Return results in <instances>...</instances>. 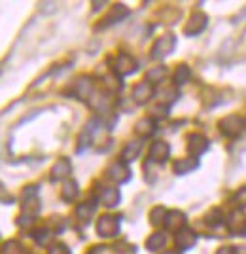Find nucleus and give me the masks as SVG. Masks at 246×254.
<instances>
[{
  "instance_id": "1",
  "label": "nucleus",
  "mask_w": 246,
  "mask_h": 254,
  "mask_svg": "<svg viewBox=\"0 0 246 254\" xmlns=\"http://www.w3.org/2000/svg\"><path fill=\"white\" fill-rule=\"evenodd\" d=\"M174 46H176L174 34H163L161 38L155 40L153 48H151V59H165L167 55L174 52Z\"/></svg>"
},
{
  "instance_id": "2",
  "label": "nucleus",
  "mask_w": 246,
  "mask_h": 254,
  "mask_svg": "<svg viewBox=\"0 0 246 254\" xmlns=\"http://www.w3.org/2000/svg\"><path fill=\"white\" fill-rule=\"evenodd\" d=\"M97 233L100 237H114L119 233V218L112 214H104L97 222Z\"/></svg>"
},
{
  "instance_id": "3",
  "label": "nucleus",
  "mask_w": 246,
  "mask_h": 254,
  "mask_svg": "<svg viewBox=\"0 0 246 254\" xmlns=\"http://www.w3.org/2000/svg\"><path fill=\"white\" fill-rule=\"evenodd\" d=\"M206 25H208L206 13H203V11H195V13H192V17H190L188 25L184 27V34H188V36H197V34H201V32L206 29Z\"/></svg>"
},
{
  "instance_id": "4",
  "label": "nucleus",
  "mask_w": 246,
  "mask_h": 254,
  "mask_svg": "<svg viewBox=\"0 0 246 254\" xmlns=\"http://www.w3.org/2000/svg\"><path fill=\"white\" fill-rule=\"evenodd\" d=\"M243 127H245V122L239 116H227L220 122V131L224 133L225 137H239L243 133Z\"/></svg>"
},
{
  "instance_id": "5",
  "label": "nucleus",
  "mask_w": 246,
  "mask_h": 254,
  "mask_svg": "<svg viewBox=\"0 0 246 254\" xmlns=\"http://www.w3.org/2000/svg\"><path fill=\"white\" fill-rule=\"evenodd\" d=\"M137 70V61L129 53H119L116 63H114V74L116 76H127Z\"/></svg>"
},
{
  "instance_id": "6",
  "label": "nucleus",
  "mask_w": 246,
  "mask_h": 254,
  "mask_svg": "<svg viewBox=\"0 0 246 254\" xmlns=\"http://www.w3.org/2000/svg\"><path fill=\"white\" fill-rule=\"evenodd\" d=\"M40 199H38V188L36 186H29L27 190L23 191V211L27 212L29 216L36 214L40 211Z\"/></svg>"
},
{
  "instance_id": "7",
  "label": "nucleus",
  "mask_w": 246,
  "mask_h": 254,
  "mask_svg": "<svg viewBox=\"0 0 246 254\" xmlns=\"http://www.w3.org/2000/svg\"><path fill=\"white\" fill-rule=\"evenodd\" d=\"M108 177L114 180V182H118V184H125L129 182L131 179V169L127 167V163L125 161H114L110 167H108Z\"/></svg>"
},
{
  "instance_id": "8",
  "label": "nucleus",
  "mask_w": 246,
  "mask_h": 254,
  "mask_svg": "<svg viewBox=\"0 0 246 254\" xmlns=\"http://www.w3.org/2000/svg\"><path fill=\"white\" fill-rule=\"evenodd\" d=\"M225 224L233 235H246V218L243 211H233L225 218Z\"/></svg>"
},
{
  "instance_id": "9",
  "label": "nucleus",
  "mask_w": 246,
  "mask_h": 254,
  "mask_svg": "<svg viewBox=\"0 0 246 254\" xmlns=\"http://www.w3.org/2000/svg\"><path fill=\"white\" fill-rule=\"evenodd\" d=\"M171 156V146L165 140H155L150 148V161L153 163H165Z\"/></svg>"
},
{
  "instance_id": "10",
  "label": "nucleus",
  "mask_w": 246,
  "mask_h": 254,
  "mask_svg": "<svg viewBox=\"0 0 246 254\" xmlns=\"http://www.w3.org/2000/svg\"><path fill=\"white\" fill-rule=\"evenodd\" d=\"M208 150V138L203 135H190L188 138V152L192 154V158H199Z\"/></svg>"
},
{
  "instance_id": "11",
  "label": "nucleus",
  "mask_w": 246,
  "mask_h": 254,
  "mask_svg": "<svg viewBox=\"0 0 246 254\" xmlns=\"http://www.w3.org/2000/svg\"><path fill=\"white\" fill-rule=\"evenodd\" d=\"M153 85L150 82H140L135 89H133V99H135V103L137 105H146L148 101H150L151 97H153Z\"/></svg>"
},
{
  "instance_id": "12",
  "label": "nucleus",
  "mask_w": 246,
  "mask_h": 254,
  "mask_svg": "<svg viewBox=\"0 0 246 254\" xmlns=\"http://www.w3.org/2000/svg\"><path fill=\"white\" fill-rule=\"evenodd\" d=\"M70 173H72V163H70V159L68 158L57 159V163H55L53 169H51V180H53V182H59V180L68 179Z\"/></svg>"
},
{
  "instance_id": "13",
  "label": "nucleus",
  "mask_w": 246,
  "mask_h": 254,
  "mask_svg": "<svg viewBox=\"0 0 246 254\" xmlns=\"http://www.w3.org/2000/svg\"><path fill=\"white\" fill-rule=\"evenodd\" d=\"M174 241H176V247L178 249H192L193 245L197 243V233L190 230V228H182L180 232H176V237H174Z\"/></svg>"
},
{
  "instance_id": "14",
  "label": "nucleus",
  "mask_w": 246,
  "mask_h": 254,
  "mask_svg": "<svg viewBox=\"0 0 246 254\" xmlns=\"http://www.w3.org/2000/svg\"><path fill=\"white\" fill-rule=\"evenodd\" d=\"M165 228L171 232H180L186 228V214L182 211H169L165 218Z\"/></svg>"
},
{
  "instance_id": "15",
  "label": "nucleus",
  "mask_w": 246,
  "mask_h": 254,
  "mask_svg": "<svg viewBox=\"0 0 246 254\" xmlns=\"http://www.w3.org/2000/svg\"><path fill=\"white\" fill-rule=\"evenodd\" d=\"M129 15V8L127 6H123V4H116V6H112V10L108 11V15L102 19V27H110V25H116L119 23L121 19H125Z\"/></svg>"
},
{
  "instance_id": "16",
  "label": "nucleus",
  "mask_w": 246,
  "mask_h": 254,
  "mask_svg": "<svg viewBox=\"0 0 246 254\" xmlns=\"http://www.w3.org/2000/svg\"><path fill=\"white\" fill-rule=\"evenodd\" d=\"M135 133L142 138L153 135L155 133V122H153V118H142V120H139L137 126H135Z\"/></svg>"
},
{
  "instance_id": "17",
  "label": "nucleus",
  "mask_w": 246,
  "mask_h": 254,
  "mask_svg": "<svg viewBox=\"0 0 246 254\" xmlns=\"http://www.w3.org/2000/svg\"><path fill=\"white\" fill-rule=\"evenodd\" d=\"M74 93H76V97H80V99H89L91 93H93V80L82 76V78L76 82Z\"/></svg>"
},
{
  "instance_id": "18",
  "label": "nucleus",
  "mask_w": 246,
  "mask_h": 254,
  "mask_svg": "<svg viewBox=\"0 0 246 254\" xmlns=\"http://www.w3.org/2000/svg\"><path fill=\"white\" fill-rule=\"evenodd\" d=\"M197 167H199L197 158H182L174 161V173L176 175H188V173H193V169H197Z\"/></svg>"
},
{
  "instance_id": "19",
  "label": "nucleus",
  "mask_w": 246,
  "mask_h": 254,
  "mask_svg": "<svg viewBox=\"0 0 246 254\" xmlns=\"http://www.w3.org/2000/svg\"><path fill=\"white\" fill-rule=\"evenodd\" d=\"M140 150H142V140H131V142H127V146L121 152V161H125V163L135 161V159L139 158Z\"/></svg>"
},
{
  "instance_id": "20",
  "label": "nucleus",
  "mask_w": 246,
  "mask_h": 254,
  "mask_svg": "<svg viewBox=\"0 0 246 254\" xmlns=\"http://www.w3.org/2000/svg\"><path fill=\"white\" fill-rule=\"evenodd\" d=\"M78 193H80V188H78V182L76 180H66L63 184V188H61V197L66 203L74 201L76 197H78Z\"/></svg>"
},
{
  "instance_id": "21",
  "label": "nucleus",
  "mask_w": 246,
  "mask_h": 254,
  "mask_svg": "<svg viewBox=\"0 0 246 254\" xmlns=\"http://www.w3.org/2000/svg\"><path fill=\"white\" fill-rule=\"evenodd\" d=\"M97 211V203L95 201H84L78 205V209H76V216L80 218V220H84V222H89L91 220V216L95 214Z\"/></svg>"
},
{
  "instance_id": "22",
  "label": "nucleus",
  "mask_w": 246,
  "mask_h": 254,
  "mask_svg": "<svg viewBox=\"0 0 246 254\" xmlns=\"http://www.w3.org/2000/svg\"><path fill=\"white\" fill-rule=\"evenodd\" d=\"M97 124H98V120H91L86 126V129L82 131V135H80V144H78V152H84V148L91 144V137H93V131H95Z\"/></svg>"
},
{
  "instance_id": "23",
  "label": "nucleus",
  "mask_w": 246,
  "mask_h": 254,
  "mask_svg": "<svg viewBox=\"0 0 246 254\" xmlns=\"http://www.w3.org/2000/svg\"><path fill=\"white\" fill-rule=\"evenodd\" d=\"M100 203L104 207H116L119 203V191L116 188H102L100 190Z\"/></svg>"
},
{
  "instance_id": "24",
  "label": "nucleus",
  "mask_w": 246,
  "mask_h": 254,
  "mask_svg": "<svg viewBox=\"0 0 246 254\" xmlns=\"http://www.w3.org/2000/svg\"><path fill=\"white\" fill-rule=\"evenodd\" d=\"M165 243H167V237H165V233H153V235H150L148 237V241H146V247H148V251H151V253H157V251H161L163 247H165Z\"/></svg>"
},
{
  "instance_id": "25",
  "label": "nucleus",
  "mask_w": 246,
  "mask_h": 254,
  "mask_svg": "<svg viewBox=\"0 0 246 254\" xmlns=\"http://www.w3.org/2000/svg\"><path fill=\"white\" fill-rule=\"evenodd\" d=\"M192 80V70H190V66L188 64H180L178 68H176V72H174V85H184L188 84Z\"/></svg>"
},
{
  "instance_id": "26",
  "label": "nucleus",
  "mask_w": 246,
  "mask_h": 254,
  "mask_svg": "<svg viewBox=\"0 0 246 254\" xmlns=\"http://www.w3.org/2000/svg\"><path fill=\"white\" fill-rule=\"evenodd\" d=\"M165 74H167V68L165 66H153V68L148 70V74H146V82H150L151 85L159 84V82H163Z\"/></svg>"
},
{
  "instance_id": "27",
  "label": "nucleus",
  "mask_w": 246,
  "mask_h": 254,
  "mask_svg": "<svg viewBox=\"0 0 246 254\" xmlns=\"http://www.w3.org/2000/svg\"><path fill=\"white\" fill-rule=\"evenodd\" d=\"M0 254H29V253H27V249H25L21 243H17V241H6V243L2 245Z\"/></svg>"
},
{
  "instance_id": "28",
  "label": "nucleus",
  "mask_w": 246,
  "mask_h": 254,
  "mask_svg": "<svg viewBox=\"0 0 246 254\" xmlns=\"http://www.w3.org/2000/svg\"><path fill=\"white\" fill-rule=\"evenodd\" d=\"M167 212L163 207H153L150 212V222L151 226H159V224H165V218H167Z\"/></svg>"
},
{
  "instance_id": "29",
  "label": "nucleus",
  "mask_w": 246,
  "mask_h": 254,
  "mask_svg": "<svg viewBox=\"0 0 246 254\" xmlns=\"http://www.w3.org/2000/svg\"><path fill=\"white\" fill-rule=\"evenodd\" d=\"M32 237H34V241L38 245H48L53 239V233L49 232L48 228H44V230H36V232L32 233Z\"/></svg>"
},
{
  "instance_id": "30",
  "label": "nucleus",
  "mask_w": 246,
  "mask_h": 254,
  "mask_svg": "<svg viewBox=\"0 0 246 254\" xmlns=\"http://www.w3.org/2000/svg\"><path fill=\"white\" fill-rule=\"evenodd\" d=\"M206 222L210 224V226H218V224L224 222V214L220 209H210L208 214H206Z\"/></svg>"
},
{
  "instance_id": "31",
  "label": "nucleus",
  "mask_w": 246,
  "mask_h": 254,
  "mask_svg": "<svg viewBox=\"0 0 246 254\" xmlns=\"http://www.w3.org/2000/svg\"><path fill=\"white\" fill-rule=\"evenodd\" d=\"M104 85L106 87H110L112 91H119L121 89V82L118 80V76H108V78H104Z\"/></svg>"
},
{
  "instance_id": "32",
  "label": "nucleus",
  "mask_w": 246,
  "mask_h": 254,
  "mask_svg": "<svg viewBox=\"0 0 246 254\" xmlns=\"http://www.w3.org/2000/svg\"><path fill=\"white\" fill-rule=\"evenodd\" d=\"M235 201H237V205H239L241 209H246V188H241V190H239Z\"/></svg>"
},
{
  "instance_id": "33",
  "label": "nucleus",
  "mask_w": 246,
  "mask_h": 254,
  "mask_svg": "<svg viewBox=\"0 0 246 254\" xmlns=\"http://www.w3.org/2000/svg\"><path fill=\"white\" fill-rule=\"evenodd\" d=\"M48 254H70V251L64 247V245H51V249L48 251Z\"/></svg>"
},
{
  "instance_id": "34",
  "label": "nucleus",
  "mask_w": 246,
  "mask_h": 254,
  "mask_svg": "<svg viewBox=\"0 0 246 254\" xmlns=\"http://www.w3.org/2000/svg\"><path fill=\"white\" fill-rule=\"evenodd\" d=\"M32 222H34V218L29 216V214H27V216H19V220H17V224H19L21 228H25V226L29 228V226H32Z\"/></svg>"
},
{
  "instance_id": "35",
  "label": "nucleus",
  "mask_w": 246,
  "mask_h": 254,
  "mask_svg": "<svg viewBox=\"0 0 246 254\" xmlns=\"http://www.w3.org/2000/svg\"><path fill=\"white\" fill-rule=\"evenodd\" d=\"M216 254H239V253H237L235 247H222V249H218Z\"/></svg>"
},
{
  "instance_id": "36",
  "label": "nucleus",
  "mask_w": 246,
  "mask_h": 254,
  "mask_svg": "<svg viewBox=\"0 0 246 254\" xmlns=\"http://www.w3.org/2000/svg\"><path fill=\"white\" fill-rule=\"evenodd\" d=\"M40 6H44V10L46 11H53L57 4H55V2H44V4H40Z\"/></svg>"
},
{
  "instance_id": "37",
  "label": "nucleus",
  "mask_w": 246,
  "mask_h": 254,
  "mask_svg": "<svg viewBox=\"0 0 246 254\" xmlns=\"http://www.w3.org/2000/svg\"><path fill=\"white\" fill-rule=\"evenodd\" d=\"M102 249H104V247H93V251H91L89 254H100L102 253Z\"/></svg>"
},
{
  "instance_id": "38",
  "label": "nucleus",
  "mask_w": 246,
  "mask_h": 254,
  "mask_svg": "<svg viewBox=\"0 0 246 254\" xmlns=\"http://www.w3.org/2000/svg\"><path fill=\"white\" fill-rule=\"evenodd\" d=\"M163 254H178V253H176V251H165Z\"/></svg>"
}]
</instances>
